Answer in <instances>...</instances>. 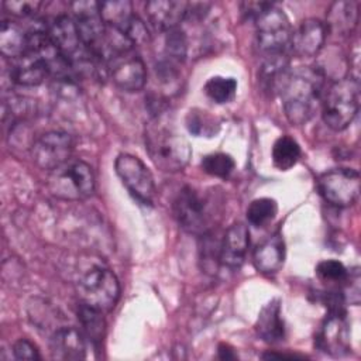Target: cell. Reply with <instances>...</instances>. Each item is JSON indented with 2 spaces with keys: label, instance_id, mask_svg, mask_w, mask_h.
<instances>
[{
  "label": "cell",
  "instance_id": "cell-1",
  "mask_svg": "<svg viewBox=\"0 0 361 361\" xmlns=\"http://www.w3.org/2000/svg\"><path fill=\"white\" fill-rule=\"evenodd\" d=\"M323 89V73L320 69L300 66L288 71L278 86L286 118L300 126L316 113Z\"/></svg>",
  "mask_w": 361,
  "mask_h": 361
},
{
  "label": "cell",
  "instance_id": "cell-2",
  "mask_svg": "<svg viewBox=\"0 0 361 361\" xmlns=\"http://www.w3.org/2000/svg\"><path fill=\"white\" fill-rule=\"evenodd\" d=\"M145 148L154 165L171 173L182 171L192 155L189 141L161 117L147 126Z\"/></svg>",
  "mask_w": 361,
  "mask_h": 361
},
{
  "label": "cell",
  "instance_id": "cell-3",
  "mask_svg": "<svg viewBox=\"0 0 361 361\" xmlns=\"http://www.w3.org/2000/svg\"><path fill=\"white\" fill-rule=\"evenodd\" d=\"M360 82L354 76L336 80L327 90L323 102V120L334 131H341L358 113Z\"/></svg>",
  "mask_w": 361,
  "mask_h": 361
},
{
  "label": "cell",
  "instance_id": "cell-4",
  "mask_svg": "<svg viewBox=\"0 0 361 361\" xmlns=\"http://www.w3.org/2000/svg\"><path fill=\"white\" fill-rule=\"evenodd\" d=\"M47 186L58 199L82 200L93 193L94 175L90 165L83 161L66 162L51 171Z\"/></svg>",
  "mask_w": 361,
  "mask_h": 361
},
{
  "label": "cell",
  "instance_id": "cell-5",
  "mask_svg": "<svg viewBox=\"0 0 361 361\" xmlns=\"http://www.w3.org/2000/svg\"><path fill=\"white\" fill-rule=\"evenodd\" d=\"M80 303L100 312L111 310L120 296V283L113 271L103 267L87 269L76 283Z\"/></svg>",
  "mask_w": 361,
  "mask_h": 361
},
{
  "label": "cell",
  "instance_id": "cell-6",
  "mask_svg": "<svg viewBox=\"0 0 361 361\" xmlns=\"http://www.w3.org/2000/svg\"><path fill=\"white\" fill-rule=\"evenodd\" d=\"M210 203L207 196L200 195L192 186H185L173 200V216L185 231L204 235L213 219Z\"/></svg>",
  "mask_w": 361,
  "mask_h": 361
},
{
  "label": "cell",
  "instance_id": "cell-7",
  "mask_svg": "<svg viewBox=\"0 0 361 361\" xmlns=\"http://www.w3.org/2000/svg\"><path fill=\"white\" fill-rule=\"evenodd\" d=\"M254 21L259 49L265 55L285 54L293 32L288 16L271 3Z\"/></svg>",
  "mask_w": 361,
  "mask_h": 361
},
{
  "label": "cell",
  "instance_id": "cell-8",
  "mask_svg": "<svg viewBox=\"0 0 361 361\" xmlns=\"http://www.w3.org/2000/svg\"><path fill=\"white\" fill-rule=\"evenodd\" d=\"M317 188L326 202L337 207H347L358 199L360 173L351 168H336L319 178Z\"/></svg>",
  "mask_w": 361,
  "mask_h": 361
},
{
  "label": "cell",
  "instance_id": "cell-9",
  "mask_svg": "<svg viewBox=\"0 0 361 361\" xmlns=\"http://www.w3.org/2000/svg\"><path fill=\"white\" fill-rule=\"evenodd\" d=\"M116 172L128 192L142 204H151L155 196V183L145 164L131 154H120L114 162Z\"/></svg>",
  "mask_w": 361,
  "mask_h": 361
},
{
  "label": "cell",
  "instance_id": "cell-10",
  "mask_svg": "<svg viewBox=\"0 0 361 361\" xmlns=\"http://www.w3.org/2000/svg\"><path fill=\"white\" fill-rule=\"evenodd\" d=\"M72 151L73 141L68 133L48 131L34 141L31 157L38 168L54 171L69 162Z\"/></svg>",
  "mask_w": 361,
  "mask_h": 361
},
{
  "label": "cell",
  "instance_id": "cell-11",
  "mask_svg": "<svg viewBox=\"0 0 361 361\" xmlns=\"http://www.w3.org/2000/svg\"><path fill=\"white\" fill-rule=\"evenodd\" d=\"M71 7L82 42L90 54L97 48L106 34V24L100 14V3L75 1L71 4Z\"/></svg>",
  "mask_w": 361,
  "mask_h": 361
},
{
  "label": "cell",
  "instance_id": "cell-12",
  "mask_svg": "<svg viewBox=\"0 0 361 361\" xmlns=\"http://www.w3.org/2000/svg\"><path fill=\"white\" fill-rule=\"evenodd\" d=\"M48 32L58 52L69 63L80 61L83 56H90L89 51L82 42V38L79 35V31L73 18L68 16L56 17L52 21V24L48 27Z\"/></svg>",
  "mask_w": 361,
  "mask_h": 361
},
{
  "label": "cell",
  "instance_id": "cell-13",
  "mask_svg": "<svg viewBox=\"0 0 361 361\" xmlns=\"http://www.w3.org/2000/svg\"><path fill=\"white\" fill-rule=\"evenodd\" d=\"M110 75L117 87L124 92H138L147 82L142 59L131 51L123 52L109 62Z\"/></svg>",
  "mask_w": 361,
  "mask_h": 361
},
{
  "label": "cell",
  "instance_id": "cell-14",
  "mask_svg": "<svg viewBox=\"0 0 361 361\" xmlns=\"http://www.w3.org/2000/svg\"><path fill=\"white\" fill-rule=\"evenodd\" d=\"M317 345L327 354L341 357L350 350V329L343 312H331L317 336Z\"/></svg>",
  "mask_w": 361,
  "mask_h": 361
},
{
  "label": "cell",
  "instance_id": "cell-15",
  "mask_svg": "<svg viewBox=\"0 0 361 361\" xmlns=\"http://www.w3.org/2000/svg\"><path fill=\"white\" fill-rule=\"evenodd\" d=\"M326 23L317 18H307L292 32L290 44L293 52L302 58H310L320 52L327 37Z\"/></svg>",
  "mask_w": 361,
  "mask_h": 361
},
{
  "label": "cell",
  "instance_id": "cell-16",
  "mask_svg": "<svg viewBox=\"0 0 361 361\" xmlns=\"http://www.w3.org/2000/svg\"><path fill=\"white\" fill-rule=\"evenodd\" d=\"M87 343L80 330L75 327H58L49 340L51 354L56 360H82L86 357Z\"/></svg>",
  "mask_w": 361,
  "mask_h": 361
},
{
  "label": "cell",
  "instance_id": "cell-17",
  "mask_svg": "<svg viewBox=\"0 0 361 361\" xmlns=\"http://www.w3.org/2000/svg\"><path fill=\"white\" fill-rule=\"evenodd\" d=\"M250 245V233L243 223H234L227 228L220 243V262L227 268H240Z\"/></svg>",
  "mask_w": 361,
  "mask_h": 361
},
{
  "label": "cell",
  "instance_id": "cell-18",
  "mask_svg": "<svg viewBox=\"0 0 361 361\" xmlns=\"http://www.w3.org/2000/svg\"><path fill=\"white\" fill-rule=\"evenodd\" d=\"M189 3L179 0H154L145 4L149 23L161 31L176 28L188 14Z\"/></svg>",
  "mask_w": 361,
  "mask_h": 361
},
{
  "label": "cell",
  "instance_id": "cell-19",
  "mask_svg": "<svg viewBox=\"0 0 361 361\" xmlns=\"http://www.w3.org/2000/svg\"><path fill=\"white\" fill-rule=\"evenodd\" d=\"M49 69L47 62L34 51H27L21 56L13 59L10 66V78L21 86H37L42 83Z\"/></svg>",
  "mask_w": 361,
  "mask_h": 361
},
{
  "label": "cell",
  "instance_id": "cell-20",
  "mask_svg": "<svg viewBox=\"0 0 361 361\" xmlns=\"http://www.w3.org/2000/svg\"><path fill=\"white\" fill-rule=\"evenodd\" d=\"M254 265L262 274H275L285 261V243L279 234L269 235L254 250Z\"/></svg>",
  "mask_w": 361,
  "mask_h": 361
},
{
  "label": "cell",
  "instance_id": "cell-21",
  "mask_svg": "<svg viewBox=\"0 0 361 361\" xmlns=\"http://www.w3.org/2000/svg\"><path fill=\"white\" fill-rule=\"evenodd\" d=\"M255 330L267 343H278L283 340L285 327L281 316V303L278 299L268 302L261 309L255 322Z\"/></svg>",
  "mask_w": 361,
  "mask_h": 361
},
{
  "label": "cell",
  "instance_id": "cell-22",
  "mask_svg": "<svg viewBox=\"0 0 361 361\" xmlns=\"http://www.w3.org/2000/svg\"><path fill=\"white\" fill-rule=\"evenodd\" d=\"M358 23V3L357 1H336L331 4L327 16V30L337 34H350Z\"/></svg>",
  "mask_w": 361,
  "mask_h": 361
},
{
  "label": "cell",
  "instance_id": "cell-23",
  "mask_svg": "<svg viewBox=\"0 0 361 361\" xmlns=\"http://www.w3.org/2000/svg\"><path fill=\"white\" fill-rule=\"evenodd\" d=\"M28 51V37L17 23L3 20L0 27V52L6 58L16 59Z\"/></svg>",
  "mask_w": 361,
  "mask_h": 361
},
{
  "label": "cell",
  "instance_id": "cell-24",
  "mask_svg": "<svg viewBox=\"0 0 361 361\" xmlns=\"http://www.w3.org/2000/svg\"><path fill=\"white\" fill-rule=\"evenodd\" d=\"M78 319L82 326L80 331L83 333L86 340L90 344L97 345L104 336L106 323L103 319V312L93 309L85 303H80L78 309Z\"/></svg>",
  "mask_w": 361,
  "mask_h": 361
},
{
  "label": "cell",
  "instance_id": "cell-25",
  "mask_svg": "<svg viewBox=\"0 0 361 361\" xmlns=\"http://www.w3.org/2000/svg\"><path fill=\"white\" fill-rule=\"evenodd\" d=\"M100 14L107 27L116 28L120 32H123L134 18L133 6L127 0L100 3Z\"/></svg>",
  "mask_w": 361,
  "mask_h": 361
},
{
  "label": "cell",
  "instance_id": "cell-26",
  "mask_svg": "<svg viewBox=\"0 0 361 361\" xmlns=\"http://www.w3.org/2000/svg\"><path fill=\"white\" fill-rule=\"evenodd\" d=\"M300 157L299 144L289 135L279 137L272 145V162L281 171L290 169Z\"/></svg>",
  "mask_w": 361,
  "mask_h": 361
},
{
  "label": "cell",
  "instance_id": "cell-27",
  "mask_svg": "<svg viewBox=\"0 0 361 361\" xmlns=\"http://www.w3.org/2000/svg\"><path fill=\"white\" fill-rule=\"evenodd\" d=\"M237 92V82L234 78L213 76L204 83L206 96L214 103L223 104L234 99Z\"/></svg>",
  "mask_w": 361,
  "mask_h": 361
},
{
  "label": "cell",
  "instance_id": "cell-28",
  "mask_svg": "<svg viewBox=\"0 0 361 361\" xmlns=\"http://www.w3.org/2000/svg\"><path fill=\"white\" fill-rule=\"evenodd\" d=\"M278 213V204L271 197H259L250 203L247 207V220L255 227L268 224Z\"/></svg>",
  "mask_w": 361,
  "mask_h": 361
},
{
  "label": "cell",
  "instance_id": "cell-29",
  "mask_svg": "<svg viewBox=\"0 0 361 361\" xmlns=\"http://www.w3.org/2000/svg\"><path fill=\"white\" fill-rule=\"evenodd\" d=\"M200 166L207 175L226 179L233 172L235 164L228 154L214 152L203 157V159L200 161Z\"/></svg>",
  "mask_w": 361,
  "mask_h": 361
},
{
  "label": "cell",
  "instance_id": "cell-30",
  "mask_svg": "<svg viewBox=\"0 0 361 361\" xmlns=\"http://www.w3.org/2000/svg\"><path fill=\"white\" fill-rule=\"evenodd\" d=\"M188 41L180 28H172L166 31L165 37V54L171 62H182L186 56Z\"/></svg>",
  "mask_w": 361,
  "mask_h": 361
},
{
  "label": "cell",
  "instance_id": "cell-31",
  "mask_svg": "<svg viewBox=\"0 0 361 361\" xmlns=\"http://www.w3.org/2000/svg\"><path fill=\"white\" fill-rule=\"evenodd\" d=\"M316 274L326 283H343L348 275V271L337 259H324L317 264Z\"/></svg>",
  "mask_w": 361,
  "mask_h": 361
},
{
  "label": "cell",
  "instance_id": "cell-32",
  "mask_svg": "<svg viewBox=\"0 0 361 361\" xmlns=\"http://www.w3.org/2000/svg\"><path fill=\"white\" fill-rule=\"evenodd\" d=\"M341 296L343 300L348 302L350 305L360 303V274L357 269H354V272H350L343 282Z\"/></svg>",
  "mask_w": 361,
  "mask_h": 361
},
{
  "label": "cell",
  "instance_id": "cell-33",
  "mask_svg": "<svg viewBox=\"0 0 361 361\" xmlns=\"http://www.w3.org/2000/svg\"><path fill=\"white\" fill-rule=\"evenodd\" d=\"M3 6L7 11H10L14 16L28 17V16H34L38 11V8L41 6V1H30V0L14 1V0H8V1H4Z\"/></svg>",
  "mask_w": 361,
  "mask_h": 361
},
{
  "label": "cell",
  "instance_id": "cell-34",
  "mask_svg": "<svg viewBox=\"0 0 361 361\" xmlns=\"http://www.w3.org/2000/svg\"><path fill=\"white\" fill-rule=\"evenodd\" d=\"M207 116H206V111H189L188 114V118H186V124H188V128L190 133L196 134V135H202V134H210L212 131L209 130L210 127L213 128L212 123L207 124Z\"/></svg>",
  "mask_w": 361,
  "mask_h": 361
},
{
  "label": "cell",
  "instance_id": "cell-35",
  "mask_svg": "<svg viewBox=\"0 0 361 361\" xmlns=\"http://www.w3.org/2000/svg\"><path fill=\"white\" fill-rule=\"evenodd\" d=\"M13 354L17 360H39L41 355L37 347L27 338H20L13 345Z\"/></svg>",
  "mask_w": 361,
  "mask_h": 361
},
{
  "label": "cell",
  "instance_id": "cell-36",
  "mask_svg": "<svg viewBox=\"0 0 361 361\" xmlns=\"http://www.w3.org/2000/svg\"><path fill=\"white\" fill-rule=\"evenodd\" d=\"M219 357L221 360H235L237 358L233 348H230L227 344H220L219 345Z\"/></svg>",
  "mask_w": 361,
  "mask_h": 361
},
{
  "label": "cell",
  "instance_id": "cell-37",
  "mask_svg": "<svg viewBox=\"0 0 361 361\" xmlns=\"http://www.w3.org/2000/svg\"><path fill=\"white\" fill-rule=\"evenodd\" d=\"M262 358L265 360H296V358H302L300 355H295V354H278V353H265L262 354Z\"/></svg>",
  "mask_w": 361,
  "mask_h": 361
}]
</instances>
